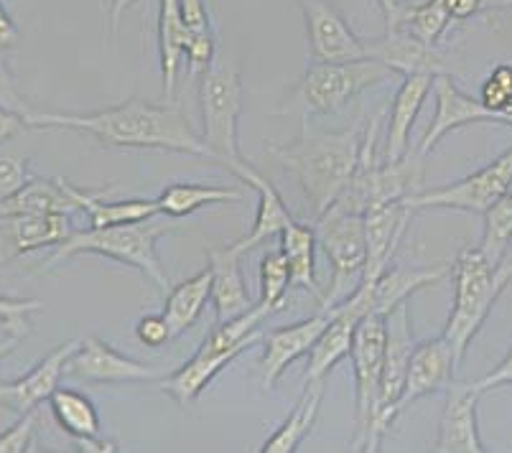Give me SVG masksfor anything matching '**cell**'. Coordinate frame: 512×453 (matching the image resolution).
<instances>
[{
	"mask_svg": "<svg viewBox=\"0 0 512 453\" xmlns=\"http://www.w3.org/2000/svg\"><path fill=\"white\" fill-rule=\"evenodd\" d=\"M26 120H29V128L85 133L107 148H146V151L184 153V156L212 161V151L204 143L202 133L194 130L179 107L156 105L141 97L125 100L107 110L90 112V115L26 110Z\"/></svg>",
	"mask_w": 512,
	"mask_h": 453,
	"instance_id": "obj_1",
	"label": "cell"
},
{
	"mask_svg": "<svg viewBox=\"0 0 512 453\" xmlns=\"http://www.w3.org/2000/svg\"><path fill=\"white\" fill-rule=\"evenodd\" d=\"M362 135L357 128L342 133H301L286 146L273 148V158L299 184L311 217L332 209L360 161Z\"/></svg>",
	"mask_w": 512,
	"mask_h": 453,
	"instance_id": "obj_2",
	"label": "cell"
},
{
	"mask_svg": "<svg viewBox=\"0 0 512 453\" xmlns=\"http://www.w3.org/2000/svg\"><path fill=\"white\" fill-rule=\"evenodd\" d=\"M451 280L454 306L446 321L444 339L454 349L456 362L462 364L467 347L512 280V258L505 255L500 265H492L479 247H467L451 265Z\"/></svg>",
	"mask_w": 512,
	"mask_h": 453,
	"instance_id": "obj_3",
	"label": "cell"
},
{
	"mask_svg": "<svg viewBox=\"0 0 512 453\" xmlns=\"http://www.w3.org/2000/svg\"><path fill=\"white\" fill-rule=\"evenodd\" d=\"M171 224L158 222L156 217L133 224H115V227H87L74 230L64 242H59L57 252L51 255L46 268L77 258V255H102L120 265L136 268L146 275L153 286L169 291V275H166L161 258H158L156 242L166 235Z\"/></svg>",
	"mask_w": 512,
	"mask_h": 453,
	"instance_id": "obj_4",
	"label": "cell"
},
{
	"mask_svg": "<svg viewBox=\"0 0 512 453\" xmlns=\"http://www.w3.org/2000/svg\"><path fill=\"white\" fill-rule=\"evenodd\" d=\"M314 230L316 242L332 265V286L321 303V311H329L337 303L347 301L362 283L367 265L365 217L332 207L316 219Z\"/></svg>",
	"mask_w": 512,
	"mask_h": 453,
	"instance_id": "obj_5",
	"label": "cell"
},
{
	"mask_svg": "<svg viewBox=\"0 0 512 453\" xmlns=\"http://www.w3.org/2000/svg\"><path fill=\"white\" fill-rule=\"evenodd\" d=\"M390 69L377 59L357 62H311L304 79L293 92V105L301 107L304 118L309 115H332L362 92L385 82Z\"/></svg>",
	"mask_w": 512,
	"mask_h": 453,
	"instance_id": "obj_6",
	"label": "cell"
},
{
	"mask_svg": "<svg viewBox=\"0 0 512 453\" xmlns=\"http://www.w3.org/2000/svg\"><path fill=\"white\" fill-rule=\"evenodd\" d=\"M199 110H202V138L212 151V161L225 166L240 158L237 123L242 112V79L227 59H214L199 82Z\"/></svg>",
	"mask_w": 512,
	"mask_h": 453,
	"instance_id": "obj_7",
	"label": "cell"
},
{
	"mask_svg": "<svg viewBox=\"0 0 512 453\" xmlns=\"http://www.w3.org/2000/svg\"><path fill=\"white\" fill-rule=\"evenodd\" d=\"M416 349L411 331V311L408 301L400 303L388 314V342H385V362H383V380H380V395H377L375 415L367 426L365 438L357 443L355 451H377L383 443L385 433L395 423V403H398L403 382L408 375V362Z\"/></svg>",
	"mask_w": 512,
	"mask_h": 453,
	"instance_id": "obj_8",
	"label": "cell"
},
{
	"mask_svg": "<svg viewBox=\"0 0 512 453\" xmlns=\"http://www.w3.org/2000/svg\"><path fill=\"white\" fill-rule=\"evenodd\" d=\"M512 189V148L502 156L487 163L484 168L454 184L436 186V189H421L418 194L408 196L406 204L411 212L421 209H462V212L484 214L502 194Z\"/></svg>",
	"mask_w": 512,
	"mask_h": 453,
	"instance_id": "obj_9",
	"label": "cell"
},
{
	"mask_svg": "<svg viewBox=\"0 0 512 453\" xmlns=\"http://www.w3.org/2000/svg\"><path fill=\"white\" fill-rule=\"evenodd\" d=\"M385 342H388V316L367 314L362 316L355 329L352 342V364H355V385H357V443L365 438L367 426L375 415L377 395H380V380H383Z\"/></svg>",
	"mask_w": 512,
	"mask_h": 453,
	"instance_id": "obj_10",
	"label": "cell"
},
{
	"mask_svg": "<svg viewBox=\"0 0 512 453\" xmlns=\"http://www.w3.org/2000/svg\"><path fill=\"white\" fill-rule=\"evenodd\" d=\"M304 13L311 62H357L370 59L367 41L349 28L334 0H299Z\"/></svg>",
	"mask_w": 512,
	"mask_h": 453,
	"instance_id": "obj_11",
	"label": "cell"
},
{
	"mask_svg": "<svg viewBox=\"0 0 512 453\" xmlns=\"http://www.w3.org/2000/svg\"><path fill=\"white\" fill-rule=\"evenodd\" d=\"M64 375L92 385H125V382H151L161 377V370L130 359L113 349L100 336L79 339V347L69 357Z\"/></svg>",
	"mask_w": 512,
	"mask_h": 453,
	"instance_id": "obj_12",
	"label": "cell"
},
{
	"mask_svg": "<svg viewBox=\"0 0 512 453\" xmlns=\"http://www.w3.org/2000/svg\"><path fill=\"white\" fill-rule=\"evenodd\" d=\"M431 92H434L436 100V115L434 120L428 123L426 133H423L421 138V146H418V156L421 158L434 151L436 143H439L441 138H446L449 133H454V130L467 128V125L474 123H484V120H492V123H495V112L484 105L482 100L459 90L449 74L434 77Z\"/></svg>",
	"mask_w": 512,
	"mask_h": 453,
	"instance_id": "obj_13",
	"label": "cell"
},
{
	"mask_svg": "<svg viewBox=\"0 0 512 453\" xmlns=\"http://www.w3.org/2000/svg\"><path fill=\"white\" fill-rule=\"evenodd\" d=\"M329 321H332V311H321L311 319L283 326V329H273L263 336V359H260L263 390H273L286 367H291L296 359L306 357L314 349L316 339L324 334Z\"/></svg>",
	"mask_w": 512,
	"mask_h": 453,
	"instance_id": "obj_14",
	"label": "cell"
},
{
	"mask_svg": "<svg viewBox=\"0 0 512 453\" xmlns=\"http://www.w3.org/2000/svg\"><path fill=\"white\" fill-rule=\"evenodd\" d=\"M454 367H459V362H456L454 349L446 342L444 334L439 339H431V342L416 344V349L411 354V362H408V375L406 382H403V392H400V398L393 410L395 418L400 413H406L408 405H413L416 400L446 390L454 382Z\"/></svg>",
	"mask_w": 512,
	"mask_h": 453,
	"instance_id": "obj_15",
	"label": "cell"
},
{
	"mask_svg": "<svg viewBox=\"0 0 512 453\" xmlns=\"http://www.w3.org/2000/svg\"><path fill=\"white\" fill-rule=\"evenodd\" d=\"M79 347L77 342L59 344L54 352L46 354L34 370H29L26 375L16 377V380L0 382V405L8 408L16 415H26L31 410H39L46 400H51V395L59 390V382L64 377V367H67L69 357L74 354V349Z\"/></svg>",
	"mask_w": 512,
	"mask_h": 453,
	"instance_id": "obj_16",
	"label": "cell"
},
{
	"mask_svg": "<svg viewBox=\"0 0 512 453\" xmlns=\"http://www.w3.org/2000/svg\"><path fill=\"white\" fill-rule=\"evenodd\" d=\"M365 235H367V265L360 286H375V280L390 268L395 247L406 235L408 219L413 212L406 202H375L365 209Z\"/></svg>",
	"mask_w": 512,
	"mask_h": 453,
	"instance_id": "obj_17",
	"label": "cell"
},
{
	"mask_svg": "<svg viewBox=\"0 0 512 453\" xmlns=\"http://www.w3.org/2000/svg\"><path fill=\"white\" fill-rule=\"evenodd\" d=\"M74 232L69 214L0 217V265H11L41 247H57Z\"/></svg>",
	"mask_w": 512,
	"mask_h": 453,
	"instance_id": "obj_18",
	"label": "cell"
},
{
	"mask_svg": "<svg viewBox=\"0 0 512 453\" xmlns=\"http://www.w3.org/2000/svg\"><path fill=\"white\" fill-rule=\"evenodd\" d=\"M225 168H230L237 179H242L245 184L253 186V189L258 191V212H255L253 230L230 245V250H235L237 255H245V252H250L253 247L263 245V242H268L271 237L281 235L288 224L293 222V214L288 212L286 202H283V196L278 194L276 186L265 179L263 174H258L245 158H232V161L225 163Z\"/></svg>",
	"mask_w": 512,
	"mask_h": 453,
	"instance_id": "obj_19",
	"label": "cell"
},
{
	"mask_svg": "<svg viewBox=\"0 0 512 453\" xmlns=\"http://www.w3.org/2000/svg\"><path fill=\"white\" fill-rule=\"evenodd\" d=\"M245 349H250V344L225 347V344L214 342L212 336L207 334V339H204V344L199 347V352L194 354L184 367H179L174 375L166 377L161 390H164V395H169L176 405L186 408V405H192L194 400L202 395L204 387H207L214 377L220 375L227 364L235 362Z\"/></svg>",
	"mask_w": 512,
	"mask_h": 453,
	"instance_id": "obj_20",
	"label": "cell"
},
{
	"mask_svg": "<svg viewBox=\"0 0 512 453\" xmlns=\"http://www.w3.org/2000/svg\"><path fill=\"white\" fill-rule=\"evenodd\" d=\"M479 395L474 385H454L446 387V408L439 423V438L434 443V451L441 453H482L487 451L479 438L477 423V403Z\"/></svg>",
	"mask_w": 512,
	"mask_h": 453,
	"instance_id": "obj_21",
	"label": "cell"
},
{
	"mask_svg": "<svg viewBox=\"0 0 512 453\" xmlns=\"http://www.w3.org/2000/svg\"><path fill=\"white\" fill-rule=\"evenodd\" d=\"M367 56L403 77L408 74H431V77L449 74L444 56L436 51V46L423 44L406 31H385L383 39L367 44Z\"/></svg>",
	"mask_w": 512,
	"mask_h": 453,
	"instance_id": "obj_22",
	"label": "cell"
},
{
	"mask_svg": "<svg viewBox=\"0 0 512 453\" xmlns=\"http://www.w3.org/2000/svg\"><path fill=\"white\" fill-rule=\"evenodd\" d=\"M451 275V265H431V268H388L375 286H360L355 293H360L367 303V314H383L388 316L393 308L406 303L413 293L421 288L439 283L441 278Z\"/></svg>",
	"mask_w": 512,
	"mask_h": 453,
	"instance_id": "obj_23",
	"label": "cell"
},
{
	"mask_svg": "<svg viewBox=\"0 0 512 453\" xmlns=\"http://www.w3.org/2000/svg\"><path fill=\"white\" fill-rule=\"evenodd\" d=\"M431 87H434L431 74H408V77H403V84L395 92L393 110H390L388 135H385V161H400V158L408 156V151H411L408 140H411L413 123H416L426 97L431 95Z\"/></svg>",
	"mask_w": 512,
	"mask_h": 453,
	"instance_id": "obj_24",
	"label": "cell"
},
{
	"mask_svg": "<svg viewBox=\"0 0 512 453\" xmlns=\"http://www.w3.org/2000/svg\"><path fill=\"white\" fill-rule=\"evenodd\" d=\"M332 311V321L324 329V334L316 339L314 349L309 352V364H306L304 382L319 380V377H329V372L349 357L352 352V342H355V329L360 324L362 314L355 306H349L347 301L337 303Z\"/></svg>",
	"mask_w": 512,
	"mask_h": 453,
	"instance_id": "obj_25",
	"label": "cell"
},
{
	"mask_svg": "<svg viewBox=\"0 0 512 453\" xmlns=\"http://www.w3.org/2000/svg\"><path fill=\"white\" fill-rule=\"evenodd\" d=\"M209 268H212V301L217 308V324L237 319L255 306L242 278L240 255L230 250V245L209 250Z\"/></svg>",
	"mask_w": 512,
	"mask_h": 453,
	"instance_id": "obj_26",
	"label": "cell"
},
{
	"mask_svg": "<svg viewBox=\"0 0 512 453\" xmlns=\"http://www.w3.org/2000/svg\"><path fill=\"white\" fill-rule=\"evenodd\" d=\"M74 212H79V207L64 179H29L16 194L0 202V217H16V214H69L72 217Z\"/></svg>",
	"mask_w": 512,
	"mask_h": 453,
	"instance_id": "obj_27",
	"label": "cell"
},
{
	"mask_svg": "<svg viewBox=\"0 0 512 453\" xmlns=\"http://www.w3.org/2000/svg\"><path fill=\"white\" fill-rule=\"evenodd\" d=\"M189 39H192V31L186 28L179 0H158V56H161V74H164V90L169 100H174L176 79H179Z\"/></svg>",
	"mask_w": 512,
	"mask_h": 453,
	"instance_id": "obj_28",
	"label": "cell"
},
{
	"mask_svg": "<svg viewBox=\"0 0 512 453\" xmlns=\"http://www.w3.org/2000/svg\"><path fill=\"white\" fill-rule=\"evenodd\" d=\"M69 194L74 196L79 212H85L90 219V227H115V224H133L143 222L161 214L158 202H148V199H123V202H105L107 189L87 191L79 186L69 184Z\"/></svg>",
	"mask_w": 512,
	"mask_h": 453,
	"instance_id": "obj_29",
	"label": "cell"
},
{
	"mask_svg": "<svg viewBox=\"0 0 512 453\" xmlns=\"http://www.w3.org/2000/svg\"><path fill=\"white\" fill-rule=\"evenodd\" d=\"M329 377H319V380H311L304 385L299 403L293 408V413L283 420V426L273 433L268 441L263 443L260 451L263 453H293L296 448L304 443V438L309 436L311 428H314L316 418H319L321 400H324V390H327Z\"/></svg>",
	"mask_w": 512,
	"mask_h": 453,
	"instance_id": "obj_30",
	"label": "cell"
},
{
	"mask_svg": "<svg viewBox=\"0 0 512 453\" xmlns=\"http://www.w3.org/2000/svg\"><path fill=\"white\" fill-rule=\"evenodd\" d=\"M316 230L309 224H301L293 219L286 230L281 232V252L286 255L288 268H291V286H299L309 291L319 303H324L327 293L316 283Z\"/></svg>",
	"mask_w": 512,
	"mask_h": 453,
	"instance_id": "obj_31",
	"label": "cell"
},
{
	"mask_svg": "<svg viewBox=\"0 0 512 453\" xmlns=\"http://www.w3.org/2000/svg\"><path fill=\"white\" fill-rule=\"evenodd\" d=\"M207 301H212V268L209 265L169 291L164 306V319L174 339L197 324Z\"/></svg>",
	"mask_w": 512,
	"mask_h": 453,
	"instance_id": "obj_32",
	"label": "cell"
},
{
	"mask_svg": "<svg viewBox=\"0 0 512 453\" xmlns=\"http://www.w3.org/2000/svg\"><path fill=\"white\" fill-rule=\"evenodd\" d=\"M242 191L230 189V186L217 184H171L161 191L158 196V209L169 219L189 217V214L199 212L204 207H214V204L240 202Z\"/></svg>",
	"mask_w": 512,
	"mask_h": 453,
	"instance_id": "obj_33",
	"label": "cell"
},
{
	"mask_svg": "<svg viewBox=\"0 0 512 453\" xmlns=\"http://www.w3.org/2000/svg\"><path fill=\"white\" fill-rule=\"evenodd\" d=\"M51 413L57 418L59 428L64 433L79 441V438H97L100 436V413H97L95 403L87 395L77 390H67L59 387L51 395Z\"/></svg>",
	"mask_w": 512,
	"mask_h": 453,
	"instance_id": "obj_34",
	"label": "cell"
},
{
	"mask_svg": "<svg viewBox=\"0 0 512 453\" xmlns=\"http://www.w3.org/2000/svg\"><path fill=\"white\" fill-rule=\"evenodd\" d=\"M454 23L449 0H426L421 6H406L395 31H406L428 46H436Z\"/></svg>",
	"mask_w": 512,
	"mask_h": 453,
	"instance_id": "obj_35",
	"label": "cell"
},
{
	"mask_svg": "<svg viewBox=\"0 0 512 453\" xmlns=\"http://www.w3.org/2000/svg\"><path fill=\"white\" fill-rule=\"evenodd\" d=\"M512 242V189L502 194L487 212H484V232L479 250L490 258L492 265L505 260Z\"/></svg>",
	"mask_w": 512,
	"mask_h": 453,
	"instance_id": "obj_36",
	"label": "cell"
},
{
	"mask_svg": "<svg viewBox=\"0 0 512 453\" xmlns=\"http://www.w3.org/2000/svg\"><path fill=\"white\" fill-rule=\"evenodd\" d=\"M291 288V268L281 250L265 252L260 260V301L271 314L281 311Z\"/></svg>",
	"mask_w": 512,
	"mask_h": 453,
	"instance_id": "obj_37",
	"label": "cell"
},
{
	"mask_svg": "<svg viewBox=\"0 0 512 453\" xmlns=\"http://www.w3.org/2000/svg\"><path fill=\"white\" fill-rule=\"evenodd\" d=\"M479 100L490 107L495 115L512 105V64H497L492 69L490 77L484 79Z\"/></svg>",
	"mask_w": 512,
	"mask_h": 453,
	"instance_id": "obj_38",
	"label": "cell"
},
{
	"mask_svg": "<svg viewBox=\"0 0 512 453\" xmlns=\"http://www.w3.org/2000/svg\"><path fill=\"white\" fill-rule=\"evenodd\" d=\"M36 423H39V410H31L26 415H18L16 426L8 428L0 436V453H23L29 451L31 438H34Z\"/></svg>",
	"mask_w": 512,
	"mask_h": 453,
	"instance_id": "obj_39",
	"label": "cell"
},
{
	"mask_svg": "<svg viewBox=\"0 0 512 453\" xmlns=\"http://www.w3.org/2000/svg\"><path fill=\"white\" fill-rule=\"evenodd\" d=\"M29 181V166L18 156L0 153V202L16 194L23 184Z\"/></svg>",
	"mask_w": 512,
	"mask_h": 453,
	"instance_id": "obj_40",
	"label": "cell"
},
{
	"mask_svg": "<svg viewBox=\"0 0 512 453\" xmlns=\"http://www.w3.org/2000/svg\"><path fill=\"white\" fill-rule=\"evenodd\" d=\"M136 336H138V342L146 344V347H153V349L164 347L166 342H171V339H174V336H171L169 324H166L164 314L143 316L136 326Z\"/></svg>",
	"mask_w": 512,
	"mask_h": 453,
	"instance_id": "obj_41",
	"label": "cell"
},
{
	"mask_svg": "<svg viewBox=\"0 0 512 453\" xmlns=\"http://www.w3.org/2000/svg\"><path fill=\"white\" fill-rule=\"evenodd\" d=\"M179 11L184 16L186 28L192 31V36H207L212 34V23H209V13L204 0H179Z\"/></svg>",
	"mask_w": 512,
	"mask_h": 453,
	"instance_id": "obj_42",
	"label": "cell"
},
{
	"mask_svg": "<svg viewBox=\"0 0 512 453\" xmlns=\"http://www.w3.org/2000/svg\"><path fill=\"white\" fill-rule=\"evenodd\" d=\"M23 130H29L26 112L0 105V143H8V140H13L16 135H21Z\"/></svg>",
	"mask_w": 512,
	"mask_h": 453,
	"instance_id": "obj_43",
	"label": "cell"
},
{
	"mask_svg": "<svg viewBox=\"0 0 512 453\" xmlns=\"http://www.w3.org/2000/svg\"><path fill=\"white\" fill-rule=\"evenodd\" d=\"M0 105L13 107V110H21V112L29 110V107L21 102V95H18L16 90V79H13L11 69H8V64L3 62V49H0Z\"/></svg>",
	"mask_w": 512,
	"mask_h": 453,
	"instance_id": "obj_44",
	"label": "cell"
},
{
	"mask_svg": "<svg viewBox=\"0 0 512 453\" xmlns=\"http://www.w3.org/2000/svg\"><path fill=\"white\" fill-rule=\"evenodd\" d=\"M502 385H512V347L510 352H507V357L497 364L490 375H484L482 380L474 382V390H477L479 395H484V392L492 390V387H502Z\"/></svg>",
	"mask_w": 512,
	"mask_h": 453,
	"instance_id": "obj_45",
	"label": "cell"
},
{
	"mask_svg": "<svg viewBox=\"0 0 512 453\" xmlns=\"http://www.w3.org/2000/svg\"><path fill=\"white\" fill-rule=\"evenodd\" d=\"M138 0H105L107 8V23H110V39H118V28H120V18L125 16L130 6H136Z\"/></svg>",
	"mask_w": 512,
	"mask_h": 453,
	"instance_id": "obj_46",
	"label": "cell"
},
{
	"mask_svg": "<svg viewBox=\"0 0 512 453\" xmlns=\"http://www.w3.org/2000/svg\"><path fill=\"white\" fill-rule=\"evenodd\" d=\"M18 41V26L11 18V13L6 11L3 0H0V49H11Z\"/></svg>",
	"mask_w": 512,
	"mask_h": 453,
	"instance_id": "obj_47",
	"label": "cell"
},
{
	"mask_svg": "<svg viewBox=\"0 0 512 453\" xmlns=\"http://www.w3.org/2000/svg\"><path fill=\"white\" fill-rule=\"evenodd\" d=\"M377 6L383 11L385 31H395L400 18H403V11H406V3L403 0H377Z\"/></svg>",
	"mask_w": 512,
	"mask_h": 453,
	"instance_id": "obj_48",
	"label": "cell"
},
{
	"mask_svg": "<svg viewBox=\"0 0 512 453\" xmlns=\"http://www.w3.org/2000/svg\"><path fill=\"white\" fill-rule=\"evenodd\" d=\"M18 342H21V339H18V336L8 334V336H6V342H0V359L6 357L8 352H13V347H16Z\"/></svg>",
	"mask_w": 512,
	"mask_h": 453,
	"instance_id": "obj_49",
	"label": "cell"
},
{
	"mask_svg": "<svg viewBox=\"0 0 512 453\" xmlns=\"http://www.w3.org/2000/svg\"><path fill=\"white\" fill-rule=\"evenodd\" d=\"M495 123H502V125H507V128H512V105L505 107L502 112H497Z\"/></svg>",
	"mask_w": 512,
	"mask_h": 453,
	"instance_id": "obj_50",
	"label": "cell"
},
{
	"mask_svg": "<svg viewBox=\"0 0 512 453\" xmlns=\"http://www.w3.org/2000/svg\"><path fill=\"white\" fill-rule=\"evenodd\" d=\"M482 6H484V8H490V6H505V0H482Z\"/></svg>",
	"mask_w": 512,
	"mask_h": 453,
	"instance_id": "obj_51",
	"label": "cell"
},
{
	"mask_svg": "<svg viewBox=\"0 0 512 453\" xmlns=\"http://www.w3.org/2000/svg\"><path fill=\"white\" fill-rule=\"evenodd\" d=\"M502 8H512V0H505V6Z\"/></svg>",
	"mask_w": 512,
	"mask_h": 453,
	"instance_id": "obj_52",
	"label": "cell"
}]
</instances>
